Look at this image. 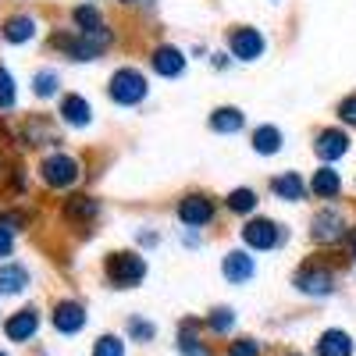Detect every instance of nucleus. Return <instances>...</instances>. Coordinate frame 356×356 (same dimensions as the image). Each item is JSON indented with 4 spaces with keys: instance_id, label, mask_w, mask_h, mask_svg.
<instances>
[{
    "instance_id": "obj_1",
    "label": "nucleus",
    "mask_w": 356,
    "mask_h": 356,
    "mask_svg": "<svg viewBox=\"0 0 356 356\" xmlns=\"http://www.w3.org/2000/svg\"><path fill=\"white\" fill-rule=\"evenodd\" d=\"M143 275H146V260H143L139 253L125 250V253H111V257H107V278H111L118 289L139 285Z\"/></svg>"
},
{
    "instance_id": "obj_2",
    "label": "nucleus",
    "mask_w": 356,
    "mask_h": 356,
    "mask_svg": "<svg viewBox=\"0 0 356 356\" xmlns=\"http://www.w3.org/2000/svg\"><path fill=\"white\" fill-rule=\"evenodd\" d=\"M143 97H146V79H143V72L122 68V72L111 75V100H114V104L132 107V104H139Z\"/></svg>"
},
{
    "instance_id": "obj_3",
    "label": "nucleus",
    "mask_w": 356,
    "mask_h": 356,
    "mask_svg": "<svg viewBox=\"0 0 356 356\" xmlns=\"http://www.w3.org/2000/svg\"><path fill=\"white\" fill-rule=\"evenodd\" d=\"M40 171H43V182H47L50 189H68L75 178H79V164H75L72 157H65V154L47 157Z\"/></svg>"
},
{
    "instance_id": "obj_4",
    "label": "nucleus",
    "mask_w": 356,
    "mask_h": 356,
    "mask_svg": "<svg viewBox=\"0 0 356 356\" xmlns=\"http://www.w3.org/2000/svg\"><path fill=\"white\" fill-rule=\"evenodd\" d=\"M228 47H232V54L239 57V61H257L267 43H264V36L257 33V29L243 25V29H232L228 33Z\"/></svg>"
},
{
    "instance_id": "obj_5",
    "label": "nucleus",
    "mask_w": 356,
    "mask_h": 356,
    "mask_svg": "<svg viewBox=\"0 0 356 356\" xmlns=\"http://www.w3.org/2000/svg\"><path fill=\"white\" fill-rule=\"evenodd\" d=\"M349 235V225H346V218L342 214H335V211H321L317 218H314V239L321 243V246H335V243H342Z\"/></svg>"
},
{
    "instance_id": "obj_6",
    "label": "nucleus",
    "mask_w": 356,
    "mask_h": 356,
    "mask_svg": "<svg viewBox=\"0 0 356 356\" xmlns=\"http://www.w3.org/2000/svg\"><path fill=\"white\" fill-rule=\"evenodd\" d=\"M243 239H246V246H253V250H275V246L282 243V228H278L275 221H267V218H253V221L243 228Z\"/></svg>"
},
{
    "instance_id": "obj_7",
    "label": "nucleus",
    "mask_w": 356,
    "mask_h": 356,
    "mask_svg": "<svg viewBox=\"0 0 356 356\" xmlns=\"http://www.w3.org/2000/svg\"><path fill=\"white\" fill-rule=\"evenodd\" d=\"M211 218H214V203L207 196H200V193H193V196H186L182 203H178V221L189 225V228H200Z\"/></svg>"
},
{
    "instance_id": "obj_8",
    "label": "nucleus",
    "mask_w": 356,
    "mask_h": 356,
    "mask_svg": "<svg viewBox=\"0 0 356 356\" xmlns=\"http://www.w3.org/2000/svg\"><path fill=\"white\" fill-rule=\"evenodd\" d=\"M36 328H40V314H36L33 307H25V310H18V314L8 317L4 335H8L11 342H29V339L36 335Z\"/></svg>"
},
{
    "instance_id": "obj_9",
    "label": "nucleus",
    "mask_w": 356,
    "mask_h": 356,
    "mask_svg": "<svg viewBox=\"0 0 356 356\" xmlns=\"http://www.w3.org/2000/svg\"><path fill=\"white\" fill-rule=\"evenodd\" d=\"M314 150H317L321 161H339V157L349 154V136L339 132V129H324L317 136V143H314Z\"/></svg>"
},
{
    "instance_id": "obj_10",
    "label": "nucleus",
    "mask_w": 356,
    "mask_h": 356,
    "mask_svg": "<svg viewBox=\"0 0 356 356\" xmlns=\"http://www.w3.org/2000/svg\"><path fill=\"white\" fill-rule=\"evenodd\" d=\"M296 289L307 292V296H328L335 289V282H332L328 271H321V267H303V271L296 275Z\"/></svg>"
},
{
    "instance_id": "obj_11",
    "label": "nucleus",
    "mask_w": 356,
    "mask_h": 356,
    "mask_svg": "<svg viewBox=\"0 0 356 356\" xmlns=\"http://www.w3.org/2000/svg\"><path fill=\"white\" fill-rule=\"evenodd\" d=\"M82 324H86V310H82L79 303H72V300L57 303V310H54V328H57V332L75 335V332L82 328Z\"/></svg>"
},
{
    "instance_id": "obj_12",
    "label": "nucleus",
    "mask_w": 356,
    "mask_h": 356,
    "mask_svg": "<svg viewBox=\"0 0 356 356\" xmlns=\"http://www.w3.org/2000/svg\"><path fill=\"white\" fill-rule=\"evenodd\" d=\"M221 271H225V278L228 282H250L253 278V257L250 253H243V250H232L228 257H225V264H221Z\"/></svg>"
},
{
    "instance_id": "obj_13",
    "label": "nucleus",
    "mask_w": 356,
    "mask_h": 356,
    "mask_svg": "<svg viewBox=\"0 0 356 356\" xmlns=\"http://www.w3.org/2000/svg\"><path fill=\"white\" fill-rule=\"evenodd\" d=\"M154 72L164 75V79L182 75V72H186V57H182V50H175V47H161V50H154Z\"/></svg>"
},
{
    "instance_id": "obj_14",
    "label": "nucleus",
    "mask_w": 356,
    "mask_h": 356,
    "mask_svg": "<svg viewBox=\"0 0 356 356\" xmlns=\"http://www.w3.org/2000/svg\"><path fill=\"white\" fill-rule=\"evenodd\" d=\"M317 356H353V339L346 332H324L317 339Z\"/></svg>"
},
{
    "instance_id": "obj_15",
    "label": "nucleus",
    "mask_w": 356,
    "mask_h": 356,
    "mask_svg": "<svg viewBox=\"0 0 356 356\" xmlns=\"http://www.w3.org/2000/svg\"><path fill=\"white\" fill-rule=\"evenodd\" d=\"M89 104L82 100V97H75V93H68L65 100H61V118L68 125H75V129H82V125H89Z\"/></svg>"
},
{
    "instance_id": "obj_16",
    "label": "nucleus",
    "mask_w": 356,
    "mask_h": 356,
    "mask_svg": "<svg viewBox=\"0 0 356 356\" xmlns=\"http://www.w3.org/2000/svg\"><path fill=\"white\" fill-rule=\"evenodd\" d=\"M33 36H36V18H29V15L8 18V25H4V40L8 43H25V40H33Z\"/></svg>"
},
{
    "instance_id": "obj_17",
    "label": "nucleus",
    "mask_w": 356,
    "mask_h": 356,
    "mask_svg": "<svg viewBox=\"0 0 356 356\" xmlns=\"http://www.w3.org/2000/svg\"><path fill=\"white\" fill-rule=\"evenodd\" d=\"M25 285H29V271L22 264H4V267H0V292H4V296H15Z\"/></svg>"
},
{
    "instance_id": "obj_18",
    "label": "nucleus",
    "mask_w": 356,
    "mask_h": 356,
    "mask_svg": "<svg viewBox=\"0 0 356 356\" xmlns=\"http://www.w3.org/2000/svg\"><path fill=\"white\" fill-rule=\"evenodd\" d=\"M243 125H246V118H243L239 107H218L211 114V129L214 132H239Z\"/></svg>"
},
{
    "instance_id": "obj_19",
    "label": "nucleus",
    "mask_w": 356,
    "mask_h": 356,
    "mask_svg": "<svg viewBox=\"0 0 356 356\" xmlns=\"http://www.w3.org/2000/svg\"><path fill=\"white\" fill-rule=\"evenodd\" d=\"M271 193L282 196V200H303L307 186H303V178L296 175V171H289V175H278L275 182H271Z\"/></svg>"
},
{
    "instance_id": "obj_20",
    "label": "nucleus",
    "mask_w": 356,
    "mask_h": 356,
    "mask_svg": "<svg viewBox=\"0 0 356 356\" xmlns=\"http://www.w3.org/2000/svg\"><path fill=\"white\" fill-rule=\"evenodd\" d=\"M253 150H257V154H267V157L278 154V150H282V132H278L275 125H260V129L253 132Z\"/></svg>"
},
{
    "instance_id": "obj_21",
    "label": "nucleus",
    "mask_w": 356,
    "mask_h": 356,
    "mask_svg": "<svg viewBox=\"0 0 356 356\" xmlns=\"http://www.w3.org/2000/svg\"><path fill=\"white\" fill-rule=\"evenodd\" d=\"M97 200H89V196H72L65 200V218L68 221H89V218H97Z\"/></svg>"
},
{
    "instance_id": "obj_22",
    "label": "nucleus",
    "mask_w": 356,
    "mask_h": 356,
    "mask_svg": "<svg viewBox=\"0 0 356 356\" xmlns=\"http://www.w3.org/2000/svg\"><path fill=\"white\" fill-rule=\"evenodd\" d=\"M310 189L321 196V200H332V196H339V189H342V182H339V175L332 171V168H321L317 175H314V182H310Z\"/></svg>"
},
{
    "instance_id": "obj_23",
    "label": "nucleus",
    "mask_w": 356,
    "mask_h": 356,
    "mask_svg": "<svg viewBox=\"0 0 356 356\" xmlns=\"http://www.w3.org/2000/svg\"><path fill=\"white\" fill-rule=\"evenodd\" d=\"M75 25H79V33H97V29H104V18L97 8H75Z\"/></svg>"
},
{
    "instance_id": "obj_24",
    "label": "nucleus",
    "mask_w": 356,
    "mask_h": 356,
    "mask_svg": "<svg viewBox=\"0 0 356 356\" xmlns=\"http://www.w3.org/2000/svg\"><path fill=\"white\" fill-rule=\"evenodd\" d=\"M228 207L235 214H250L253 207H257V193L253 189H235L232 196H228Z\"/></svg>"
},
{
    "instance_id": "obj_25",
    "label": "nucleus",
    "mask_w": 356,
    "mask_h": 356,
    "mask_svg": "<svg viewBox=\"0 0 356 356\" xmlns=\"http://www.w3.org/2000/svg\"><path fill=\"white\" fill-rule=\"evenodd\" d=\"M15 107V79L8 75V68H0V111Z\"/></svg>"
},
{
    "instance_id": "obj_26",
    "label": "nucleus",
    "mask_w": 356,
    "mask_h": 356,
    "mask_svg": "<svg viewBox=\"0 0 356 356\" xmlns=\"http://www.w3.org/2000/svg\"><path fill=\"white\" fill-rule=\"evenodd\" d=\"M93 356H125V346L118 335H104L97 346H93Z\"/></svg>"
},
{
    "instance_id": "obj_27",
    "label": "nucleus",
    "mask_w": 356,
    "mask_h": 356,
    "mask_svg": "<svg viewBox=\"0 0 356 356\" xmlns=\"http://www.w3.org/2000/svg\"><path fill=\"white\" fill-rule=\"evenodd\" d=\"M33 93H36V97H54V93H57V75H54V72H40V75L33 79Z\"/></svg>"
},
{
    "instance_id": "obj_28",
    "label": "nucleus",
    "mask_w": 356,
    "mask_h": 356,
    "mask_svg": "<svg viewBox=\"0 0 356 356\" xmlns=\"http://www.w3.org/2000/svg\"><path fill=\"white\" fill-rule=\"evenodd\" d=\"M232 324H235V314L228 307H221V310H214L211 317H207V328H211V332H228Z\"/></svg>"
},
{
    "instance_id": "obj_29",
    "label": "nucleus",
    "mask_w": 356,
    "mask_h": 356,
    "mask_svg": "<svg viewBox=\"0 0 356 356\" xmlns=\"http://www.w3.org/2000/svg\"><path fill=\"white\" fill-rule=\"evenodd\" d=\"M129 332H132V339H139V342H150V339L157 335L154 324H146V321H139V317H132V321H129Z\"/></svg>"
},
{
    "instance_id": "obj_30",
    "label": "nucleus",
    "mask_w": 356,
    "mask_h": 356,
    "mask_svg": "<svg viewBox=\"0 0 356 356\" xmlns=\"http://www.w3.org/2000/svg\"><path fill=\"white\" fill-rule=\"evenodd\" d=\"M178 349H182L186 356H211V349H207V346H200V342L189 335V328H186V335H182V339H178Z\"/></svg>"
},
{
    "instance_id": "obj_31",
    "label": "nucleus",
    "mask_w": 356,
    "mask_h": 356,
    "mask_svg": "<svg viewBox=\"0 0 356 356\" xmlns=\"http://www.w3.org/2000/svg\"><path fill=\"white\" fill-rule=\"evenodd\" d=\"M228 356H260V342H253V339H239V342H232V346H228Z\"/></svg>"
},
{
    "instance_id": "obj_32",
    "label": "nucleus",
    "mask_w": 356,
    "mask_h": 356,
    "mask_svg": "<svg viewBox=\"0 0 356 356\" xmlns=\"http://www.w3.org/2000/svg\"><path fill=\"white\" fill-rule=\"evenodd\" d=\"M339 118H342V122H349V125H356V97H346L339 104Z\"/></svg>"
},
{
    "instance_id": "obj_33",
    "label": "nucleus",
    "mask_w": 356,
    "mask_h": 356,
    "mask_svg": "<svg viewBox=\"0 0 356 356\" xmlns=\"http://www.w3.org/2000/svg\"><path fill=\"white\" fill-rule=\"evenodd\" d=\"M8 253H11V232L0 225V257H8Z\"/></svg>"
},
{
    "instance_id": "obj_34",
    "label": "nucleus",
    "mask_w": 356,
    "mask_h": 356,
    "mask_svg": "<svg viewBox=\"0 0 356 356\" xmlns=\"http://www.w3.org/2000/svg\"><path fill=\"white\" fill-rule=\"evenodd\" d=\"M353 250H356V232H353Z\"/></svg>"
},
{
    "instance_id": "obj_35",
    "label": "nucleus",
    "mask_w": 356,
    "mask_h": 356,
    "mask_svg": "<svg viewBox=\"0 0 356 356\" xmlns=\"http://www.w3.org/2000/svg\"><path fill=\"white\" fill-rule=\"evenodd\" d=\"M122 4H136V0H122Z\"/></svg>"
},
{
    "instance_id": "obj_36",
    "label": "nucleus",
    "mask_w": 356,
    "mask_h": 356,
    "mask_svg": "<svg viewBox=\"0 0 356 356\" xmlns=\"http://www.w3.org/2000/svg\"><path fill=\"white\" fill-rule=\"evenodd\" d=\"M0 356H4V353H0Z\"/></svg>"
}]
</instances>
